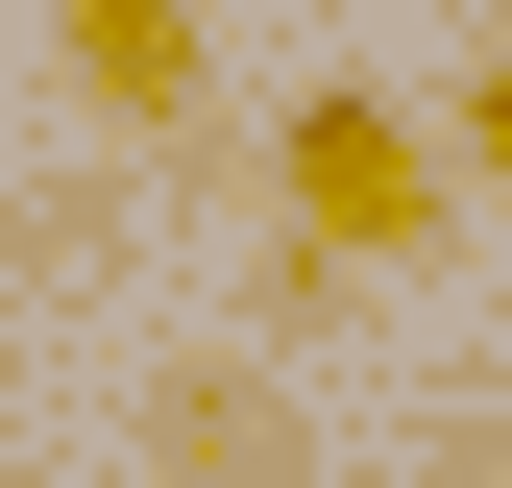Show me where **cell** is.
Instances as JSON below:
<instances>
[{
    "mask_svg": "<svg viewBox=\"0 0 512 488\" xmlns=\"http://www.w3.org/2000/svg\"><path fill=\"white\" fill-rule=\"evenodd\" d=\"M269 196H293V269H415L464 171H439V122H391V98L342 74V98H293V147H269Z\"/></svg>",
    "mask_w": 512,
    "mask_h": 488,
    "instance_id": "6da1fadb",
    "label": "cell"
},
{
    "mask_svg": "<svg viewBox=\"0 0 512 488\" xmlns=\"http://www.w3.org/2000/svg\"><path fill=\"white\" fill-rule=\"evenodd\" d=\"M49 49H74V98H98V122H147V147H196V98H220L196 0H49Z\"/></svg>",
    "mask_w": 512,
    "mask_h": 488,
    "instance_id": "7a4b0ae2",
    "label": "cell"
},
{
    "mask_svg": "<svg viewBox=\"0 0 512 488\" xmlns=\"http://www.w3.org/2000/svg\"><path fill=\"white\" fill-rule=\"evenodd\" d=\"M439 171H488V196H512V49H488L464 98H439Z\"/></svg>",
    "mask_w": 512,
    "mask_h": 488,
    "instance_id": "3957f363",
    "label": "cell"
},
{
    "mask_svg": "<svg viewBox=\"0 0 512 488\" xmlns=\"http://www.w3.org/2000/svg\"><path fill=\"white\" fill-rule=\"evenodd\" d=\"M0 488H25V464H0Z\"/></svg>",
    "mask_w": 512,
    "mask_h": 488,
    "instance_id": "277c9868",
    "label": "cell"
}]
</instances>
